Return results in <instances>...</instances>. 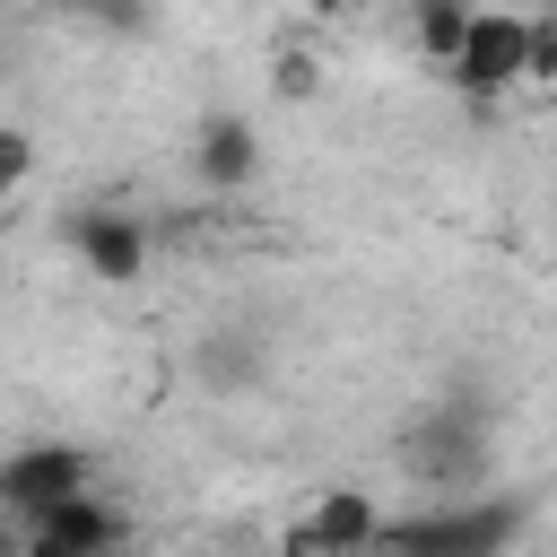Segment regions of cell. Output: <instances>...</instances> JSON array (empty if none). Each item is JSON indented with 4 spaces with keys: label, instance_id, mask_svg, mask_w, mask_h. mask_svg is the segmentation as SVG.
<instances>
[{
    "label": "cell",
    "instance_id": "obj_1",
    "mask_svg": "<svg viewBox=\"0 0 557 557\" xmlns=\"http://www.w3.org/2000/svg\"><path fill=\"white\" fill-rule=\"evenodd\" d=\"M400 479L418 496H487V470H496V418L479 392H453L435 409H418L392 444Z\"/></svg>",
    "mask_w": 557,
    "mask_h": 557
},
{
    "label": "cell",
    "instance_id": "obj_2",
    "mask_svg": "<svg viewBox=\"0 0 557 557\" xmlns=\"http://www.w3.org/2000/svg\"><path fill=\"white\" fill-rule=\"evenodd\" d=\"M522 522H531V505L505 496V487H487V496H418L409 513L383 522L374 548L383 557H513Z\"/></svg>",
    "mask_w": 557,
    "mask_h": 557
},
{
    "label": "cell",
    "instance_id": "obj_3",
    "mask_svg": "<svg viewBox=\"0 0 557 557\" xmlns=\"http://www.w3.org/2000/svg\"><path fill=\"white\" fill-rule=\"evenodd\" d=\"M96 487V453L87 444H17L9 461H0V505L17 513V522H35V513H52V505H70V496H87Z\"/></svg>",
    "mask_w": 557,
    "mask_h": 557
},
{
    "label": "cell",
    "instance_id": "obj_4",
    "mask_svg": "<svg viewBox=\"0 0 557 557\" xmlns=\"http://www.w3.org/2000/svg\"><path fill=\"white\" fill-rule=\"evenodd\" d=\"M383 522L392 513L374 505V487H322L313 513H296L278 531V557H366L383 540Z\"/></svg>",
    "mask_w": 557,
    "mask_h": 557
},
{
    "label": "cell",
    "instance_id": "obj_5",
    "mask_svg": "<svg viewBox=\"0 0 557 557\" xmlns=\"http://www.w3.org/2000/svg\"><path fill=\"white\" fill-rule=\"evenodd\" d=\"M522 78H531V17H522V9H479V17H470V44H461V61H453V87L479 96V104H496V96L522 87Z\"/></svg>",
    "mask_w": 557,
    "mask_h": 557
},
{
    "label": "cell",
    "instance_id": "obj_6",
    "mask_svg": "<svg viewBox=\"0 0 557 557\" xmlns=\"http://www.w3.org/2000/svg\"><path fill=\"white\" fill-rule=\"evenodd\" d=\"M61 244H70L78 270L104 278V287H131V278L148 270V218H139V209H113V200L70 209V218H61Z\"/></svg>",
    "mask_w": 557,
    "mask_h": 557
},
{
    "label": "cell",
    "instance_id": "obj_7",
    "mask_svg": "<svg viewBox=\"0 0 557 557\" xmlns=\"http://www.w3.org/2000/svg\"><path fill=\"white\" fill-rule=\"evenodd\" d=\"M26 540H17V557H122L131 548V522L87 487V496H70V505H52V513H35V522H17Z\"/></svg>",
    "mask_w": 557,
    "mask_h": 557
},
{
    "label": "cell",
    "instance_id": "obj_8",
    "mask_svg": "<svg viewBox=\"0 0 557 557\" xmlns=\"http://www.w3.org/2000/svg\"><path fill=\"white\" fill-rule=\"evenodd\" d=\"M191 183L200 191H252L261 183V131H252V113L218 104V113L191 122Z\"/></svg>",
    "mask_w": 557,
    "mask_h": 557
},
{
    "label": "cell",
    "instance_id": "obj_9",
    "mask_svg": "<svg viewBox=\"0 0 557 557\" xmlns=\"http://www.w3.org/2000/svg\"><path fill=\"white\" fill-rule=\"evenodd\" d=\"M470 0H409V44L435 61V70H453L461 61V44H470Z\"/></svg>",
    "mask_w": 557,
    "mask_h": 557
},
{
    "label": "cell",
    "instance_id": "obj_10",
    "mask_svg": "<svg viewBox=\"0 0 557 557\" xmlns=\"http://www.w3.org/2000/svg\"><path fill=\"white\" fill-rule=\"evenodd\" d=\"M261 374V348L244 339V331H218V339H200V383H218V392H244Z\"/></svg>",
    "mask_w": 557,
    "mask_h": 557
},
{
    "label": "cell",
    "instance_id": "obj_11",
    "mask_svg": "<svg viewBox=\"0 0 557 557\" xmlns=\"http://www.w3.org/2000/svg\"><path fill=\"white\" fill-rule=\"evenodd\" d=\"M270 96H278V104H305V96H322V61H313L305 44H278V52H270Z\"/></svg>",
    "mask_w": 557,
    "mask_h": 557
},
{
    "label": "cell",
    "instance_id": "obj_12",
    "mask_svg": "<svg viewBox=\"0 0 557 557\" xmlns=\"http://www.w3.org/2000/svg\"><path fill=\"white\" fill-rule=\"evenodd\" d=\"M35 183V131H0V200H17Z\"/></svg>",
    "mask_w": 557,
    "mask_h": 557
},
{
    "label": "cell",
    "instance_id": "obj_13",
    "mask_svg": "<svg viewBox=\"0 0 557 557\" xmlns=\"http://www.w3.org/2000/svg\"><path fill=\"white\" fill-rule=\"evenodd\" d=\"M87 26H104V35H139L148 26V0H70Z\"/></svg>",
    "mask_w": 557,
    "mask_h": 557
},
{
    "label": "cell",
    "instance_id": "obj_14",
    "mask_svg": "<svg viewBox=\"0 0 557 557\" xmlns=\"http://www.w3.org/2000/svg\"><path fill=\"white\" fill-rule=\"evenodd\" d=\"M522 87H557V9L531 17V78Z\"/></svg>",
    "mask_w": 557,
    "mask_h": 557
},
{
    "label": "cell",
    "instance_id": "obj_15",
    "mask_svg": "<svg viewBox=\"0 0 557 557\" xmlns=\"http://www.w3.org/2000/svg\"><path fill=\"white\" fill-rule=\"evenodd\" d=\"M366 557H383V548H366Z\"/></svg>",
    "mask_w": 557,
    "mask_h": 557
}]
</instances>
